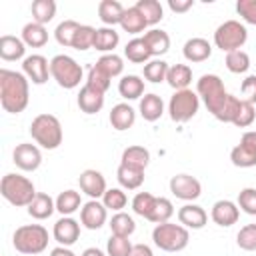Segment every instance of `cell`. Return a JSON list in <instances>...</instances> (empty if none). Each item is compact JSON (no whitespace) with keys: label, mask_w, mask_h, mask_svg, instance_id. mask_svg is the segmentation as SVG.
I'll return each mask as SVG.
<instances>
[{"label":"cell","mask_w":256,"mask_h":256,"mask_svg":"<svg viewBox=\"0 0 256 256\" xmlns=\"http://www.w3.org/2000/svg\"><path fill=\"white\" fill-rule=\"evenodd\" d=\"M30 100V80L24 72L0 70V104L8 114H20L26 110Z\"/></svg>","instance_id":"obj_1"},{"label":"cell","mask_w":256,"mask_h":256,"mask_svg":"<svg viewBox=\"0 0 256 256\" xmlns=\"http://www.w3.org/2000/svg\"><path fill=\"white\" fill-rule=\"evenodd\" d=\"M0 194L6 202H10L16 208H28L30 202L36 198V188L30 178L22 174H4L0 180Z\"/></svg>","instance_id":"obj_2"},{"label":"cell","mask_w":256,"mask_h":256,"mask_svg":"<svg viewBox=\"0 0 256 256\" xmlns=\"http://www.w3.org/2000/svg\"><path fill=\"white\" fill-rule=\"evenodd\" d=\"M30 136L32 140L46 148V150H56L62 144L64 132H62V124L54 114H38L32 122H30Z\"/></svg>","instance_id":"obj_3"},{"label":"cell","mask_w":256,"mask_h":256,"mask_svg":"<svg viewBox=\"0 0 256 256\" xmlns=\"http://www.w3.org/2000/svg\"><path fill=\"white\" fill-rule=\"evenodd\" d=\"M12 244L20 254L36 256L48 248V230L42 224H24L14 230Z\"/></svg>","instance_id":"obj_4"},{"label":"cell","mask_w":256,"mask_h":256,"mask_svg":"<svg viewBox=\"0 0 256 256\" xmlns=\"http://www.w3.org/2000/svg\"><path fill=\"white\" fill-rule=\"evenodd\" d=\"M196 94L200 96V100L204 102V106L208 108V112L214 118L220 114L224 102L228 100V92L224 88V82L216 74H202L196 82Z\"/></svg>","instance_id":"obj_5"},{"label":"cell","mask_w":256,"mask_h":256,"mask_svg":"<svg viewBox=\"0 0 256 256\" xmlns=\"http://www.w3.org/2000/svg\"><path fill=\"white\" fill-rule=\"evenodd\" d=\"M152 240L154 244L164 250V252H180L188 246L190 242V232L188 228H184L182 224H172V222H164V224H156L152 230Z\"/></svg>","instance_id":"obj_6"},{"label":"cell","mask_w":256,"mask_h":256,"mask_svg":"<svg viewBox=\"0 0 256 256\" xmlns=\"http://www.w3.org/2000/svg\"><path fill=\"white\" fill-rule=\"evenodd\" d=\"M82 66L68 54H56L50 60V76L56 80L60 88L72 90L80 84L82 80Z\"/></svg>","instance_id":"obj_7"},{"label":"cell","mask_w":256,"mask_h":256,"mask_svg":"<svg viewBox=\"0 0 256 256\" xmlns=\"http://www.w3.org/2000/svg\"><path fill=\"white\" fill-rule=\"evenodd\" d=\"M248 40V30L238 20H226L222 22L214 32V44L222 52H234L240 50Z\"/></svg>","instance_id":"obj_8"},{"label":"cell","mask_w":256,"mask_h":256,"mask_svg":"<svg viewBox=\"0 0 256 256\" xmlns=\"http://www.w3.org/2000/svg\"><path fill=\"white\" fill-rule=\"evenodd\" d=\"M200 108V96L196 92H192L190 88L186 90H176L168 102V114L174 122L184 124L188 120H192L196 116Z\"/></svg>","instance_id":"obj_9"},{"label":"cell","mask_w":256,"mask_h":256,"mask_svg":"<svg viewBox=\"0 0 256 256\" xmlns=\"http://www.w3.org/2000/svg\"><path fill=\"white\" fill-rule=\"evenodd\" d=\"M230 160L238 168L256 166V132L254 130H248L242 134L240 142L230 150Z\"/></svg>","instance_id":"obj_10"},{"label":"cell","mask_w":256,"mask_h":256,"mask_svg":"<svg viewBox=\"0 0 256 256\" xmlns=\"http://www.w3.org/2000/svg\"><path fill=\"white\" fill-rule=\"evenodd\" d=\"M170 192L184 202H192V200L200 198L202 184L198 178H194L190 174H176L170 178Z\"/></svg>","instance_id":"obj_11"},{"label":"cell","mask_w":256,"mask_h":256,"mask_svg":"<svg viewBox=\"0 0 256 256\" xmlns=\"http://www.w3.org/2000/svg\"><path fill=\"white\" fill-rule=\"evenodd\" d=\"M12 162L24 172H34L42 164V152L36 144L22 142V144H16V148L12 152Z\"/></svg>","instance_id":"obj_12"},{"label":"cell","mask_w":256,"mask_h":256,"mask_svg":"<svg viewBox=\"0 0 256 256\" xmlns=\"http://www.w3.org/2000/svg\"><path fill=\"white\" fill-rule=\"evenodd\" d=\"M22 72L32 84H44L50 76V62L42 54H30L22 60Z\"/></svg>","instance_id":"obj_13"},{"label":"cell","mask_w":256,"mask_h":256,"mask_svg":"<svg viewBox=\"0 0 256 256\" xmlns=\"http://www.w3.org/2000/svg\"><path fill=\"white\" fill-rule=\"evenodd\" d=\"M108 208L98 200H88L80 208V224L88 230H98L106 224Z\"/></svg>","instance_id":"obj_14"},{"label":"cell","mask_w":256,"mask_h":256,"mask_svg":"<svg viewBox=\"0 0 256 256\" xmlns=\"http://www.w3.org/2000/svg\"><path fill=\"white\" fill-rule=\"evenodd\" d=\"M78 184H80V190L84 194L90 196V200H98L104 196V192L108 190L106 188V178L98 172V170H84L80 176H78Z\"/></svg>","instance_id":"obj_15"},{"label":"cell","mask_w":256,"mask_h":256,"mask_svg":"<svg viewBox=\"0 0 256 256\" xmlns=\"http://www.w3.org/2000/svg\"><path fill=\"white\" fill-rule=\"evenodd\" d=\"M210 218H212L214 224H218L222 228H228V226H232V224L238 222L240 208L232 200H218V202H214V206L210 210Z\"/></svg>","instance_id":"obj_16"},{"label":"cell","mask_w":256,"mask_h":256,"mask_svg":"<svg viewBox=\"0 0 256 256\" xmlns=\"http://www.w3.org/2000/svg\"><path fill=\"white\" fill-rule=\"evenodd\" d=\"M52 236L60 246H72L80 238V224L70 216H62L54 222Z\"/></svg>","instance_id":"obj_17"},{"label":"cell","mask_w":256,"mask_h":256,"mask_svg":"<svg viewBox=\"0 0 256 256\" xmlns=\"http://www.w3.org/2000/svg\"><path fill=\"white\" fill-rule=\"evenodd\" d=\"M178 222L184 228H192V230H200L206 226L208 222V214L202 206L198 204H184L182 208H178Z\"/></svg>","instance_id":"obj_18"},{"label":"cell","mask_w":256,"mask_h":256,"mask_svg":"<svg viewBox=\"0 0 256 256\" xmlns=\"http://www.w3.org/2000/svg\"><path fill=\"white\" fill-rule=\"evenodd\" d=\"M78 108L84 112V114H98L104 106V94L94 90L92 86L84 84L78 92Z\"/></svg>","instance_id":"obj_19"},{"label":"cell","mask_w":256,"mask_h":256,"mask_svg":"<svg viewBox=\"0 0 256 256\" xmlns=\"http://www.w3.org/2000/svg\"><path fill=\"white\" fill-rule=\"evenodd\" d=\"M108 120H110V124H112L114 130L124 132V130H128V128L134 126V122H136V112H134V108H132L130 104L120 102V104L112 106Z\"/></svg>","instance_id":"obj_20"},{"label":"cell","mask_w":256,"mask_h":256,"mask_svg":"<svg viewBox=\"0 0 256 256\" xmlns=\"http://www.w3.org/2000/svg\"><path fill=\"white\" fill-rule=\"evenodd\" d=\"M182 54H184V58H186L188 62H204V60L210 58L212 46H210V42H208L206 38L196 36V38H190V40L184 42Z\"/></svg>","instance_id":"obj_21"},{"label":"cell","mask_w":256,"mask_h":256,"mask_svg":"<svg viewBox=\"0 0 256 256\" xmlns=\"http://www.w3.org/2000/svg\"><path fill=\"white\" fill-rule=\"evenodd\" d=\"M26 52V44L22 42V38L12 36V34H4L0 38V58L6 62H14L24 58Z\"/></svg>","instance_id":"obj_22"},{"label":"cell","mask_w":256,"mask_h":256,"mask_svg":"<svg viewBox=\"0 0 256 256\" xmlns=\"http://www.w3.org/2000/svg\"><path fill=\"white\" fill-rule=\"evenodd\" d=\"M54 210H56V200H52V196L46 192H38L36 198L28 206V214L34 220H46L52 216Z\"/></svg>","instance_id":"obj_23"},{"label":"cell","mask_w":256,"mask_h":256,"mask_svg":"<svg viewBox=\"0 0 256 256\" xmlns=\"http://www.w3.org/2000/svg\"><path fill=\"white\" fill-rule=\"evenodd\" d=\"M142 40L146 42V46H148V50H150L152 56H162V54H166L170 50V36L164 30L152 28V30L144 32Z\"/></svg>","instance_id":"obj_24"},{"label":"cell","mask_w":256,"mask_h":256,"mask_svg":"<svg viewBox=\"0 0 256 256\" xmlns=\"http://www.w3.org/2000/svg\"><path fill=\"white\" fill-rule=\"evenodd\" d=\"M162 114H164V102L158 94L150 92V94H144L140 98V116L146 122H156Z\"/></svg>","instance_id":"obj_25"},{"label":"cell","mask_w":256,"mask_h":256,"mask_svg":"<svg viewBox=\"0 0 256 256\" xmlns=\"http://www.w3.org/2000/svg\"><path fill=\"white\" fill-rule=\"evenodd\" d=\"M124 6L118 2V0H102L100 4H98V18L106 24V26H110V28H114V24H120V20H122V16H124Z\"/></svg>","instance_id":"obj_26"},{"label":"cell","mask_w":256,"mask_h":256,"mask_svg":"<svg viewBox=\"0 0 256 256\" xmlns=\"http://www.w3.org/2000/svg\"><path fill=\"white\" fill-rule=\"evenodd\" d=\"M20 38L30 48H42L48 42V30L38 22H28V24H24Z\"/></svg>","instance_id":"obj_27"},{"label":"cell","mask_w":256,"mask_h":256,"mask_svg":"<svg viewBox=\"0 0 256 256\" xmlns=\"http://www.w3.org/2000/svg\"><path fill=\"white\" fill-rule=\"evenodd\" d=\"M120 42V36L114 28L110 26H102V28H96V36H94V50L98 52H104V54H112L114 48L118 46Z\"/></svg>","instance_id":"obj_28"},{"label":"cell","mask_w":256,"mask_h":256,"mask_svg":"<svg viewBox=\"0 0 256 256\" xmlns=\"http://www.w3.org/2000/svg\"><path fill=\"white\" fill-rule=\"evenodd\" d=\"M148 162H150V152H148V148L138 146V144L124 148L122 158H120V164H126V166H132V168H140V170H146Z\"/></svg>","instance_id":"obj_29"},{"label":"cell","mask_w":256,"mask_h":256,"mask_svg":"<svg viewBox=\"0 0 256 256\" xmlns=\"http://www.w3.org/2000/svg\"><path fill=\"white\" fill-rule=\"evenodd\" d=\"M118 92L126 100H138L144 96V80L136 74L122 76V80L118 82Z\"/></svg>","instance_id":"obj_30"},{"label":"cell","mask_w":256,"mask_h":256,"mask_svg":"<svg viewBox=\"0 0 256 256\" xmlns=\"http://www.w3.org/2000/svg\"><path fill=\"white\" fill-rule=\"evenodd\" d=\"M166 82L174 90H186L190 86V82H192V68L188 64H174V66H170Z\"/></svg>","instance_id":"obj_31"},{"label":"cell","mask_w":256,"mask_h":256,"mask_svg":"<svg viewBox=\"0 0 256 256\" xmlns=\"http://www.w3.org/2000/svg\"><path fill=\"white\" fill-rule=\"evenodd\" d=\"M116 178L120 182L122 188L126 190H136L142 186L144 182V170L140 168H132V166H126V164H120L118 170H116Z\"/></svg>","instance_id":"obj_32"},{"label":"cell","mask_w":256,"mask_h":256,"mask_svg":"<svg viewBox=\"0 0 256 256\" xmlns=\"http://www.w3.org/2000/svg\"><path fill=\"white\" fill-rule=\"evenodd\" d=\"M120 26H122V30L128 32V34H140V32L146 30L148 22H146V18L138 12L136 6H130V8L124 10V16H122V20H120Z\"/></svg>","instance_id":"obj_33"},{"label":"cell","mask_w":256,"mask_h":256,"mask_svg":"<svg viewBox=\"0 0 256 256\" xmlns=\"http://www.w3.org/2000/svg\"><path fill=\"white\" fill-rule=\"evenodd\" d=\"M80 208H82L80 192H76V190H64V192L58 194V198H56V210L62 216H70V214H74Z\"/></svg>","instance_id":"obj_34"},{"label":"cell","mask_w":256,"mask_h":256,"mask_svg":"<svg viewBox=\"0 0 256 256\" xmlns=\"http://www.w3.org/2000/svg\"><path fill=\"white\" fill-rule=\"evenodd\" d=\"M124 56L134 64H142V62L146 64L152 58V54H150V50H148V46H146V42L142 38H132L124 46Z\"/></svg>","instance_id":"obj_35"},{"label":"cell","mask_w":256,"mask_h":256,"mask_svg":"<svg viewBox=\"0 0 256 256\" xmlns=\"http://www.w3.org/2000/svg\"><path fill=\"white\" fill-rule=\"evenodd\" d=\"M30 12H32V22H38L44 26L56 16V2L54 0H34L30 6Z\"/></svg>","instance_id":"obj_36"},{"label":"cell","mask_w":256,"mask_h":256,"mask_svg":"<svg viewBox=\"0 0 256 256\" xmlns=\"http://www.w3.org/2000/svg\"><path fill=\"white\" fill-rule=\"evenodd\" d=\"M110 230H112V234H116V236H124V238H130L132 234H134V230H136V222H134V218L130 216V214H126V212H116L112 218H110Z\"/></svg>","instance_id":"obj_37"},{"label":"cell","mask_w":256,"mask_h":256,"mask_svg":"<svg viewBox=\"0 0 256 256\" xmlns=\"http://www.w3.org/2000/svg\"><path fill=\"white\" fill-rule=\"evenodd\" d=\"M134 6H136L138 12L146 18L148 26L158 24V22L164 18V8H162V4H160L158 0H138Z\"/></svg>","instance_id":"obj_38"},{"label":"cell","mask_w":256,"mask_h":256,"mask_svg":"<svg viewBox=\"0 0 256 256\" xmlns=\"http://www.w3.org/2000/svg\"><path fill=\"white\" fill-rule=\"evenodd\" d=\"M78 28H80V24H78L76 20H64V22H60V24L56 26V30H54V38H56V42H58L60 46H64V48L72 46Z\"/></svg>","instance_id":"obj_39"},{"label":"cell","mask_w":256,"mask_h":256,"mask_svg":"<svg viewBox=\"0 0 256 256\" xmlns=\"http://www.w3.org/2000/svg\"><path fill=\"white\" fill-rule=\"evenodd\" d=\"M96 66L102 70V72H106L110 78H116V76H120L122 74V70H124V60L118 56V54H102L98 60H96Z\"/></svg>","instance_id":"obj_40"},{"label":"cell","mask_w":256,"mask_h":256,"mask_svg":"<svg viewBox=\"0 0 256 256\" xmlns=\"http://www.w3.org/2000/svg\"><path fill=\"white\" fill-rule=\"evenodd\" d=\"M168 68H170V66H168V62H164V60H150V62L144 64V78H146L148 82H152V84H160V82L166 80Z\"/></svg>","instance_id":"obj_41"},{"label":"cell","mask_w":256,"mask_h":256,"mask_svg":"<svg viewBox=\"0 0 256 256\" xmlns=\"http://www.w3.org/2000/svg\"><path fill=\"white\" fill-rule=\"evenodd\" d=\"M154 204H156V196L150 194V192H138L134 198H132V210L134 214L142 216V218H150L152 210H154Z\"/></svg>","instance_id":"obj_42"},{"label":"cell","mask_w":256,"mask_h":256,"mask_svg":"<svg viewBox=\"0 0 256 256\" xmlns=\"http://www.w3.org/2000/svg\"><path fill=\"white\" fill-rule=\"evenodd\" d=\"M226 68L232 74H244L250 68V56L244 50H234L226 54Z\"/></svg>","instance_id":"obj_43"},{"label":"cell","mask_w":256,"mask_h":256,"mask_svg":"<svg viewBox=\"0 0 256 256\" xmlns=\"http://www.w3.org/2000/svg\"><path fill=\"white\" fill-rule=\"evenodd\" d=\"M102 204L108 208V210H114V212H122V208L128 204V196L122 188H108L102 196Z\"/></svg>","instance_id":"obj_44"},{"label":"cell","mask_w":256,"mask_h":256,"mask_svg":"<svg viewBox=\"0 0 256 256\" xmlns=\"http://www.w3.org/2000/svg\"><path fill=\"white\" fill-rule=\"evenodd\" d=\"M172 214H174V206H172V202L168 200V198H156V204H154V210H152V214H150V222H154V224H164V222H170V218H172Z\"/></svg>","instance_id":"obj_45"},{"label":"cell","mask_w":256,"mask_h":256,"mask_svg":"<svg viewBox=\"0 0 256 256\" xmlns=\"http://www.w3.org/2000/svg\"><path fill=\"white\" fill-rule=\"evenodd\" d=\"M132 242L124 236H116V234H110L108 242H106V254L108 256H130L132 252Z\"/></svg>","instance_id":"obj_46"},{"label":"cell","mask_w":256,"mask_h":256,"mask_svg":"<svg viewBox=\"0 0 256 256\" xmlns=\"http://www.w3.org/2000/svg\"><path fill=\"white\" fill-rule=\"evenodd\" d=\"M94 36H96V28L88 26V24H80L76 36H74V42H72V48L76 50H88V48H94Z\"/></svg>","instance_id":"obj_47"},{"label":"cell","mask_w":256,"mask_h":256,"mask_svg":"<svg viewBox=\"0 0 256 256\" xmlns=\"http://www.w3.org/2000/svg\"><path fill=\"white\" fill-rule=\"evenodd\" d=\"M110 80H112V78H110L106 72H102L96 64L90 66V70H88V78H86V84H88V86H92L94 90L106 94V90L110 88Z\"/></svg>","instance_id":"obj_48"},{"label":"cell","mask_w":256,"mask_h":256,"mask_svg":"<svg viewBox=\"0 0 256 256\" xmlns=\"http://www.w3.org/2000/svg\"><path fill=\"white\" fill-rule=\"evenodd\" d=\"M236 244L246 250V252H252L256 250V224H246L240 228V232L236 234Z\"/></svg>","instance_id":"obj_49"},{"label":"cell","mask_w":256,"mask_h":256,"mask_svg":"<svg viewBox=\"0 0 256 256\" xmlns=\"http://www.w3.org/2000/svg\"><path fill=\"white\" fill-rule=\"evenodd\" d=\"M240 104H242V98H238V96H232V94H228V100L224 102V106H222L220 114L216 116V120L232 124V122H234V118H236V114H238V110H240Z\"/></svg>","instance_id":"obj_50"},{"label":"cell","mask_w":256,"mask_h":256,"mask_svg":"<svg viewBox=\"0 0 256 256\" xmlns=\"http://www.w3.org/2000/svg\"><path fill=\"white\" fill-rule=\"evenodd\" d=\"M254 120H256V110H254V104H250V102H246V100H242V104H240V110H238V114H236V118H234V126H238V128H248V126H252L254 124Z\"/></svg>","instance_id":"obj_51"},{"label":"cell","mask_w":256,"mask_h":256,"mask_svg":"<svg viewBox=\"0 0 256 256\" xmlns=\"http://www.w3.org/2000/svg\"><path fill=\"white\" fill-rule=\"evenodd\" d=\"M238 208L250 216H256V188H242L238 192Z\"/></svg>","instance_id":"obj_52"},{"label":"cell","mask_w":256,"mask_h":256,"mask_svg":"<svg viewBox=\"0 0 256 256\" xmlns=\"http://www.w3.org/2000/svg\"><path fill=\"white\" fill-rule=\"evenodd\" d=\"M236 12L244 22L256 26V0H238L236 2Z\"/></svg>","instance_id":"obj_53"},{"label":"cell","mask_w":256,"mask_h":256,"mask_svg":"<svg viewBox=\"0 0 256 256\" xmlns=\"http://www.w3.org/2000/svg\"><path fill=\"white\" fill-rule=\"evenodd\" d=\"M240 94H242V100H246L250 104H256V74H250L242 80Z\"/></svg>","instance_id":"obj_54"},{"label":"cell","mask_w":256,"mask_h":256,"mask_svg":"<svg viewBox=\"0 0 256 256\" xmlns=\"http://www.w3.org/2000/svg\"><path fill=\"white\" fill-rule=\"evenodd\" d=\"M192 6H194V0H168V8L172 12H176V14L188 12Z\"/></svg>","instance_id":"obj_55"},{"label":"cell","mask_w":256,"mask_h":256,"mask_svg":"<svg viewBox=\"0 0 256 256\" xmlns=\"http://www.w3.org/2000/svg\"><path fill=\"white\" fill-rule=\"evenodd\" d=\"M130 256H154V252L148 244H134Z\"/></svg>","instance_id":"obj_56"},{"label":"cell","mask_w":256,"mask_h":256,"mask_svg":"<svg viewBox=\"0 0 256 256\" xmlns=\"http://www.w3.org/2000/svg\"><path fill=\"white\" fill-rule=\"evenodd\" d=\"M50 256H76V254L68 246H56V248H52Z\"/></svg>","instance_id":"obj_57"},{"label":"cell","mask_w":256,"mask_h":256,"mask_svg":"<svg viewBox=\"0 0 256 256\" xmlns=\"http://www.w3.org/2000/svg\"><path fill=\"white\" fill-rule=\"evenodd\" d=\"M80 256H108V254H104L100 248H86Z\"/></svg>","instance_id":"obj_58"}]
</instances>
